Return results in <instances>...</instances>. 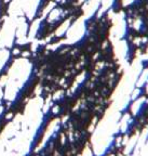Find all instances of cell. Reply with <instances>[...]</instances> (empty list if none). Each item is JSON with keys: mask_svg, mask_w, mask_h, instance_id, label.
I'll list each match as a JSON object with an SVG mask.
<instances>
[{"mask_svg": "<svg viewBox=\"0 0 148 156\" xmlns=\"http://www.w3.org/2000/svg\"><path fill=\"white\" fill-rule=\"evenodd\" d=\"M147 127H148V102H147V99H146L145 102L142 103L137 113L134 116H131V122H130V124H128L126 131L122 132V133L117 132L115 136H121L122 138L126 136V139L130 140L134 136H136V134H141Z\"/></svg>", "mask_w": 148, "mask_h": 156, "instance_id": "6da1fadb", "label": "cell"}, {"mask_svg": "<svg viewBox=\"0 0 148 156\" xmlns=\"http://www.w3.org/2000/svg\"><path fill=\"white\" fill-rule=\"evenodd\" d=\"M19 58H21V54H19V52L17 51L15 46L13 44L12 48L10 49V55H9V58H8L7 62H5V64L1 67V69H0V81H1V79L3 78V76H5L9 73L11 66H12L13 64H14V62Z\"/></svg>", "mask_w": 148, "mask_h": 156, "instance_id": "7a4b0ae2", "label": "cell"}]
</instances>
